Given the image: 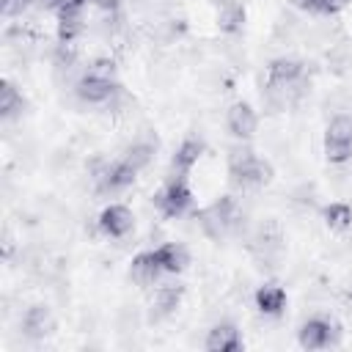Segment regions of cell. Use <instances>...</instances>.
<instances>
[{
	"label": "cell",
	"instance_id": "1",
	"mask_svg": "<svg viewBox=\"0 0 352 352\" xmlns=\"http://www.w3.org/2000/svg\"><path fill=\"white\" fill-rule=\"evenodd\" d=\"M338 341H341V327L333 319L314 316L300 327V346L302 349H324V346H336Z\"/></svg>",
	"mask_w": 352,
	"mask_h": 352
},
{
	"label": "cell",
	"instance_id": "2",
	"mask_svg": "<svg viewBox=\"0 0 352 352\" xmlns=\"http://www.w3.org/2000/svg\"><path fill=\"white\" fill-rule=\"evenodd\" d=\"M154 204L157 209L165 214V217H182L190 204H192V192L184 182V176H176L173 182H168L157 195H154Z\"/></svg>",
	"mask_w": 352,
	"mask_h": 352
},
{
	"label": "cell",
	"instance_id": "3",
	"mask_svg": "<svg viewBox=\"0 0 352 352\" xmlns=\"http://www.w3.org/2000/svg\"><path fill=\"white\" fill-rule=\"evenodd\" d=\"M132 226H135V217H132V212H129L126 206H121V204H113V206H107V209L99 214V231H102L104 236H110V239L126 236V234L132 231Z\"/></svg>",
	"mask_w": 352,
	"mask_h": 352
},
{
	"label": "cell",
	"instance_id": "4",
	"mask_svg": "<svg viewBox=\"0 0 352 352\" xmlns=\"http://www.w3.org/2000/svg\"><path fill=\"white\" fill-rule=\"evenodd\" d=\"M116 91H118V85L113 80H99V77H91V74H82L74 85V94L88 104H104L116 96Z\"/></svg>",
	"mask_w": 352,
	"mask_h": 352
},
{
	"label": "cell",
	"instance_id": "5",
	"mask_svg": "<svg viewBox=\"0 0 352 352\" xmlns=\"http://www.w3.org/2000/svg\"><path fill=\"white\" fill-rule=\"evenodd\" d=\"M226 124H228V132L239 140H248L253 138L256 126H258V118H256V110L248 104V102H234L228 107V116H226Z\"/></svg>",
	"mask_w": 352,
	"mask_h": 352
},
{
	"label": "cell",
	"instance_id": "6",
	"mask_svg": "<svg viewBox=\"0 0 352 352\" xmlns=\"http://www.w3.org/2000/svg\"><path fill=\"white\" fill-rule=\"evenodd\" d=\"M231 173V182L242 190H250V187H264L272 182V165L264 162V160H250L248 165L236 168V170H228Z\"/></svg>",
	"mask_w": 352,
	"mask_h": 352
},
{
	"label": "cell",
	"instance_id": "7",
	"mask_svg": "<svg viewBox=\"0 0 352 352\" xmlns=\"http://www.w3.org/2000/svg\"><path fill=\"white\" fill-rule=\"evenodd\" d=\"M242 346V338H239V330L228 322H220L209 330L206 336V349L209 352H236Z\"/></svg>",
	"mask_w": 352,
	"mask_h": 352
},
{
	"label": "cell",
	"instance_id": "8",
	"mask_svg": "<svg viewBox=\"0 0 352 352\" xmlns=\"http://www.w3.org/2000/svg\"><path fill=\"white\" fill-rule=\"evenodd\" d=\"M162 261L157 256V250H146V253H138L132 258V267H129V275L138 280V283H154L160 275H162Z\"/></svg>",
	"mask_w": 352,
	"mask_h": 352
},
{
	"label": "cell",
	"instance_id": "9",
	"mask_svg": "<svg viewBox=\"0 0 352 352\" xmlns=\"http://www.w3.org/2000/svg\"><path fill=\"white\" fill-rule=\"evenodd\" d=\"M22 327H25V336L44 338V336H50L55 330V319H52L47 305H33V308H28V314L22 319Z\"/></svg>",
	"mask_w": 352,
	"mask_h": 352
},
{
	"label": "cell",
	"instance_id": "10",
	"mask_svg": "<svg viewBox=\"0 0 352 352\" xmlns=\"http://www.w3.org/2000/svg\"><path fill=\"white\" fill-rule=\"evenodd\" d=\"M201 154H204V140H198V138H187L179 148H176V154H173V170H176V176H184L198 160H201Z\"/></svg>",
	"mask_w": 352,
	"mask_h": 352
},
{
	"label": "cell",
	"instance_id": "11",
	"mask_svg": "<svg viewBox=\"0 0 352 352\" xmlns=\"http://www.w3.org/2000/svg\"><path fill=\"white\" fill-rule=\"evenodd\" d=\"M256 308L267 316H278L283 308H286V292L275 283H264L258 292H256Z\"/></svg>",
	"mask_w": 352,
	"mask_h": 352
},
{
	"label": "cell",
	"instance_id": "12",
	"mask_svg": "<svg viewBox=\"0 0 352 352\" xmlns=\"http://www.w3.org/2000/svg\"><path fill=\"white\" fill-rule=\"evenodd\" d=\"M157 256H160V261H162V270L170 272V275L182 272V270L190 264V253H187V248L179 245V242H165V245H160V248H157Z\"/></svg>",
	"mask_w": 352,
	"mask_h": 352
},
{
	"label": "cell",
	"instance_id": "13",
	"mask_svg": "<svg viewBox=\"0 0 352 352\" xmlns=\"http://www.w3.org/2000/svg\"><path fill=\"white\" fill-rule=\"evenodd\" d=\"M182 297H184V286L165 283V286H160V289L154 292V297H151V308H154L157 316H168V314H173V311L179 308Z\"/></svg>",
	"mask_w": 352,
	"mask_h": 352
},
{
	"label": "cell",
	"instance_id": "14",
	"mask_svg": "<svg viewBox=\"0 0 352 352\" xmlns=\"http://www.w3.org/2000/svg\"><path fill=\"white\" fill-rule=\"evenodd\" d=\"M302 77V63L297 58H275L270 63V82L275 85H289Z\"/></svg>",
	"mask_w": 352,
	"mask_h": 352
},
{
	"label": "cell",
	"instance_id": "15",
	"mask_svg": "<svg viewBox=\"0 0 352 352\" xmlns=\"http://www.w3.org/2000/svg\"><path fill=\"white\" fill-rule=\"evenodd\" d=\"M217 28L223 33H239L245 28V6L236 0H226L217 11Z\"/></svg>",
	"mask_w": 352,
	"mask_h": 352
},
{
	"label": "cell",
	"instance_id": "16",
	"mask_svg": "<svg viewBox=\"0 0 352 352\" xmlns=\"http://www.w3.org/2000/svg\"><path fill=\"white\" fill-rule=\"evenodd\" d=\"M22 110V94L16 91V85L11 80L0 82V116L3 118H14Z\"/></svg>",
	"mask_w": 352,
	"mask_h": 352
},
{
	"label": "cell",
	"instance_id": "17",
	"mask_svg": "<svg viewBox=\"0 0 352 352\" xmlns=\"http://www.w3.org/2000/svg\"><path fill=\"white\" fill-rule=\"evenodd\" d=\"M154 148H157V143H148V140H138V143H132L129 148H126V154H124V162H129L138 173L154 160Z\"/></svg>",
	"mask_w": 352,
	"mask_h": 352
},
{
	"label": "cell",
	"instance_id": "18",
	"mask_svg": "<svg viewBox=\"0 0 352 352\" xmlns=\"http://www.w3.org/2000/svg\"><path fill=\"white\" fill-rule=\"evenodd\" d=\"M324 223H327L333 231H346V228L352 226V209H349L346 204L336 201V204L324 206Z\"/></svg>",
	"mask_w": 352,
	"mask_h": 352
},
{
	"label": "cell",
	"instance_id": "19",
	"mask_svg": "<svg viewBox=\"0 0 352 352\" xmlns=\"http://www.w3.org/2000/svg\"><path fill=\"white\" fill-rule=\"evenodd\" d=\"M85 30L82 14H60L58 16V41H77V36Z\"/></svg>",
	"mask_w": 352,
	"mask_h": 352
},
{
	"label": "cell",
	"instance_id": "20",
	"mask_svg": "<svg viewBox=\"0 0 352 352\" xmlns=\"http://www.w3.org/2000/svg\"><path fill=\"white\" fill-rule=\"evenodd\" d=\"M327 140H341V143H352V116L341 113L327 124Z\"/></svg>",
	"mask_w": 352,
	"mask_h": 352
},
{
	"label": "cell",
	"instance_id": "21",
	"mask_svg": "<svg viewBox=\"0 0 352 352\" xmlns=\"http://www.w3.org/2000/svg\"><path fill=\"white\" fill-rule=\"evenodd\" d=\"M77 55H80L77 41H58L55 44V52H52V60H55L58 69H66L69 72L77 63Z\"/></svg>",
	"mask_w": 352,
	"mask_h": 352
},
{
	"label": "cell",
	"instance_id": "22",
	"mask_svg": "<svg viewBox=\"0 0 352 352\" xmlns=\"http://www.w3.org/2000/svg\"><path fill=\"white\" fill-rule=\"evenodd\" d=\"M324 157H327V162L341 165V162H346L352 157V143H341V140H327L324 138Z\"/></svg>",
	"mask_w": 352,
	"mask_h": 352
},
{
	"label": "cell",
	"instance_id": "23",
	"mask_svg": "<svg viewBox=\"0 0 352 352\" xmlns=\"http://www.w3.org/2000/svg\"><path fill=\"white\" fill-rule=\"evenodd\" d=\"M116 60L113 58H96L91 66H88V72L85 74H91V77H99V80H113L116 82Z\"/></svg>",
	"mask_w": 352,
	"mask_h": 352
},
{
	"label": "cell",
	"instance_id": "24",
	"mask_svg": "<svg viewBox=\"0 0 352 352\" xmlns=\"http://www.w3.org/2000/svg\"><path fill=\"white\" fill-rule=\"evenodd\" d=\"M250 160H256V151H253L250 146H234V148L228 151V170H236V168L248 165Z\"/></svg>",
	"mask_w": 352,
	"mask_h": 352
},
{
	"label": "cell",
	"instance_id": "25",
	"mask_svg": "<svg viewBox=\"0 0 352 352\" xmlns=\"http://www.w3.org/2000/svg\"><path fill=\"white\" fill-rule=\"evenodd\" d=\"M33 3L36 0H3L0 3V11H3V16H22Z\"/></svg>",
	"mask_w": 352,
	"mask_h": 352
},
{
	"label": "cell",
	"instance_id": "26",
	"mask_svg": "<svg viewBox=\"0 0 352 352\" xmlns=\"http://www.w3.org/2000/svg\"><path fill=\"white\" fill-rule=\"evenodd\" d=\"M85 3H88V0H60L55 11H58V16H60V14H82V11H85Z\"/></svg>",
	"mask_w": 352,
	"mask_h": 352
},
{
	"label": "cell",
	"instance_id": "27",
	"mask_svg": "<svg viewBox=\"0 0 352 352\" xmlns=\"http://www.w3.org/2000/svg\"><path fill=\"white\" fill-rule=\"evenodd\" d=\"M346 6H349V0H319V14L333 16V14H338L341 8H346Z\"/></svg>",
	"mask_w": 352,
	"mask_h": 352
},
{
	"label": "cell",
	"instance_id": "28",
	"mask_svg": "<svg viewBox=\"0 0 352 352\" xmlns=\"http://www.w3.org/2000/svg\"><path fill=\"white\" fill-rule=\"evenodd\" d=\"M121 3H124V0H94V6L102 8V11H118Z\"/></svg>",
	"mask_w": 352,
	"mask_h": 352
}]
</instances>
